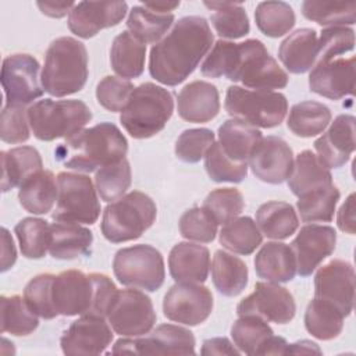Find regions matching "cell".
Returning <instances> with one entry per match:
<instances>
[{
	"label": "cell",
	"instance_id": "6da1fadb",
	"mask_svg": "<svg viewBox=\"0 0 356 356\" xmlns=\"http://www.w3.org/2000/svg\"><path fill=\"white\" fill-rule=\"evenodd\" d=\"M200 72L207 78L225 76L248 89L273 90L288 85V74L259 39L241 43L217 40L202 63Z\"/></svg>",
	"mask_w": 356,
	"mask_h": 356
},
{
	"label": "cell",
	"instance_id": "7a4b0ae2",
	"mask_svg": "<svg viewBox=\"0 0 356 356\" xmlns=\"http://www.w3.org/2000/svg\"><path fill=\"white\" fill-rule=\"evenodd\" d=\"M214 36L203 17L188 15L153 47L149 56L152 78L167 86L184 82L211 49Z\"/></svg>",
	"mask_w": 356,
	"mask_h": 356
},
{
	"label": "cell",
	"instance_id": "3957f363",
	"mask_svg": "<svg viewBox=\"0 0 356 356\" xmlns=\"http://www.w3.org/2000/svg\"><path fill=\"white\" fill-rule=\"evenodd\" d=\"M128 142L120 128L100 122L71 135L56 147L54 157L65 168L92 172L125 157Z\"/></svg>",
	"mask_w": 356,
	"mask_h": 356
},
{
	"label": "cell",
	"instance_id": "277c9868",
	"mask_svg": "<svg viewBox=\"0 0 356 356\" xmlns=\"http://www.w3.org/2000/svg\"><path fill=\"white\" fill-rule=\"evenodd\" d=\"M117 291L106 274L65 270L54 275L51 298L56 312L61 316L106 317Z\"/></svg>",
	"mask_w": 356,
	"mask_h": 356
},
{
	"label": "cell",
	"instance_id": "5b68a950",
	"mask_svg": "<svg viewBox=\"0 0 356 356\" xmlns=\"http://www.w3.org/2000/svg\"><path fill=\"white\" fill-rule=\"evenodd\" d=\"M88 75V51L82 42L61 36L50 43L40 74L46 93L54 97L74 95L85 86Z\"/></svg>",
	"mask_w": 356,
	"mask_h": 356
},
{
	"label": "cell",
	"instance_id": "8992f818",
	"mask_svg": "<svg viewBox=\"0 0 356 356\" xmlns=\"http://www.w3.org/2000/svg\"><path fill=\"white\" fill-rule=\"evenodd\" d=\"M172 111L171 92L153 82H145L134 89L120 121L132 138L147 139L164 129Z\"/></svg>",
	"mask_w": 356,
	"mask_h": 356
},
{
	"label": "cell",
	"instance_id": "52a82bcc",
	"mask_svg": "<svg viewBox=\"0 0 356 356\" xmlns=\"http://www.w3.org/2000/svg\"><path fill=\"white\" fill-rule=\"evenodd\" d=\"M157 217L156 203L143 192L132 191L106 206L102 234L113 243L135 241L147 231Z\"/></svg>",
	"mask_w": 356,
	"mask_h": 356
},
{
	"label": "cell",
	"instance_id": "ba28073f",
	"mask_svg": "<svg viewBox=\"0 0 356 356\" xmlns=\"http://www.w3.org/2000/svg\"><path fill=\"white\" fill-rule=\"evenodd\" d=\"M92 120L90 108L82 100H38L28 108L33 136L43 142L70 138Z\"/></svg>",
	"mask_w": 356,
	"mask_h": 356
},
{
	"label": "cell",
	"instance_id": "9c48e42d",
	"mask_svg": "<svg viewBox=\"0 0 356 356\" xmlns=\"http://www.w3.org/2000/svg\"><path fill=\"white\" fill-rule=\"evenodd\" d=\"M224 107L232 118L253 127L274 128L284 121L288 111V100L280 92L232 85L227 89Z\"/></svg>",
	"mask_w": 356,
	"mask_h": 356
},
{
	"label": "cell",
	"instance_id": "30bf717a",
	"mask_svg": "<svg viewBox=\"0 0 356 356\" xmlns=\"http://www.w3.org/2000/svg\"><path fill=\"white\" fill-rule=\"evenodd\" d=\"M113 271L120 284L154 292L165 278L164 259L152 245H134L117 250L113 259Z\"/></svg>",
	"mask_w": 356,
	"mask_h": 356
},
{
	"label": "cell",
	"instance_id": "8fae6325",
	"mask_svg": "<svg viewBox=\"0 0 356 356\" xmlns=\"http://www.w3.org/2000/svg\"><path fill=\"white\" fill-rule=\"evenodd\" d=\"M57 206L54 221L95 224L100 216V202L92 179L83 174L60 172L57 175Z\"/></svg>",
	"mask_w": 356,
	"mask_h": 356
},
{
	"label": "cell",
	"instance_id": "7c38bea8",
	"mask_svg": "<svg viewBox=\"0 0 356 356\" xmlns=\"http://www.w3.org/2000/svg\"><path fill=\"white\" fill-rule=\"evenodd\" d=\"M106 318L115 334L135 338L149 334L157 316L152 299L132 288L117 291Z\"/></svg>",
	"mask_w": 356,
	"mask_h": 356
},
{
	"label": "cell",
	"instance_id": "4fadbf2b",
	"mask_svg": "<svg viewBox=\"0 0 356 356\" xmlns=\"http://www.w3.org/2000/svg\"><path fill=\"white\" fill-rule=\"evenodd\" d=\"M39 63L26 53H15L3 60L0 81L6 106H26L43 95L39 82Z\"/></svg>",
	"mask_w": 356,
	"mask_h": 356
},
{
	"label": "cell",
	"instance_id": "5bb4252c",
	"mask_svg": "<svg viewBox=\"0 0 356 356\" xmlns=\"http://www.w3.org/2000/svg\"><path fill=\"white\" fill-rule=\"evenodd\" d=\"M193 332L174 324H160L149 335L131 339L128 337L118 339L113 353L136 355H195Z\"/></svg>",
	"mask_w": 356,
	"mask_h": 356
},
{
	"label": "cell",
	"instance_id": "9a60e30c",
	"mask_svg": "<svg viewBox=\"0 0 356 356\" xmlns=\"http://www.w3.org/2000/svg\"><path fill=\"white\" fill-rule=\"evenodd\" d=\"M213 310V295L200 284L177 282L163 300L164 316L184 325H199L209 318Z\"/></svg>",
	"mask_w": 356,
	"mask_h": 356
},
{
	"label": "cell",
	"instance_id": "2e32d148",
	"mask_svg": "<svg viewBox=\"0 0 356 356\" xmlns=\"http://www.w3.org/2000/svg\"><path fill=\"white\" fill-rule=\"evenodd\" d=\"M238 316L253 314L275 324L289 323L296 313L292 293L278 282L259 281L254 291L236 306Z\"/></svg>",
	"mask_w": 356,
	"mask_h": 356
},
{
	"label": "cell",
	"instance_id": "e0dca14e",
	"mask_svg": "<svg viewBox=\"0 0 356 356\" xmlns=\"http://www.w3.org/2000/svg\"><path fill=\"white\" fill-rule=\"evenodd\" d=\"M314 296L337 306L345 317L353 310L355 270L349 261L334 259L314 275Z\"/></svg>",
	"mask_w": 356,
	"mask_h": 356
},
{
	"label": "cell",
	"instance_id": "ac0fdd59",
	"mask_svg": "<svg viewBox=\"0 0 356 356\" xmlns=\"http://www.w3.org/2000/svg\"><path fill=\"white\" fill-rule=\"evenodd\" d=\"M337 232L330 225L307 224L300 228L291 243L296 261V273L309 277L335 250Z\"/></svg>",
	"mask_w": 356,
	"mask_h": 356
},
{
	"label": "cell",
	"instance_id": "d6986e66",
	"mask_svg": "<svg viewBox=\"0 0 356 356\" xmlns=\"http://www.w3.org/2000/svg\"><path fill=\"white\" fill-rule=\"evenodd\" d=\"M127 11L125 1H79L68 14V28L78 38L89 39L102 29L118 25Z\"/></svg>",
	"mask_w": 356,
	"mask_h": 356
},
{
	"label": "cell",
	"instance_id": "ffe728a7",
	"mask_svg": "<svg viewBox=\"0 0 356 356\" xmlns=\"http://www.w3.org/2000/svg\"><path fill=\"white\" fill-rule=\"evenodd\" d=\"M113 342V331L104 317L82 316L71 323L60 339L65 355H100Z\"/></svg>",
	"mask_w": 356,
	"mask_h": 356
},
{
	"label": "cell",
	"instance_id": "44dd1931",
	"mask_svg": "<svg viewBox=\"0 0 356 356\" xmlns=\"http://www.w3.org/2000/svg\"><path fill=\"white\" fill-rule=\"evenodd\" d=\"M291 146L278 136H266L253 150L249 167L256 178L267 184H282L288 179L293 167Z\"/></svg>",
	"mask_w": 356,
	"mask_h": 356
},
{
	"label": "cell",
	"instance_id": "7402d4cb",
	"mask_svg": "<svg viewBox=\"0 0 356 356\" xmlns=\"http://www.w3.org/2000/svg\"><path fill=\"white\" fill-rule=\"evenodd\" d=\"M355 61V57H349L316 64L309 75L310 90L331 100L353 95Z\"/></svg>",
	"mask_w": 356,
	"mask_h": 356
},
{
	"label": "cell",
	"instance_id": "603a6c76",
	"mask_svg": "<svg viewBox=\"0 0 356 356\" xmlns=\"http://www.w3.org/2000/svg\"><path fill=\"white\" fill-rule=\"evenodd\" d=\"M355 117L350 114L338 115L314 142L317 157L327 168L345 165L355 152Z\"/></svg>",
	"mask_w": 356,
	"mask_h": 356
},
{
	"label": "cell",
	"instance_id": "cb8c5ba5",
	"mask_svg": "<svg viewBox=\"0 0 356 356\" xmlns=\"http://www.w3.org/2000/svg\"><path fill=\"white\" fill-rule=\"evenodd\" d=\"M178 115L195 124L211 121L220 111V95L216 85L193 81L185 85L177 99Z\"/></svg>",
	"mask_w": 356,
	"mask_h": 356
},
{
	"label": "cell",
	"instance_id": "d4e9b609",
	"mask_svg": "<svg viewBox=\"0 0 356 356\" xmlns=\"http://www.w3.org/2000/svg\"><path fill=\"white\" fill-rule=\"evenodd\" d=\"M168 270L175 282L202 284L209 277L210 252L203 245L179 242L170 250Z\"/></svg>",
	"mask_w": 356,
	"mask_h": 356
},
{
	"label": "cell",
	"instance_id": "484cf974",
	"mask_svg": "<svg viewBox=\"0 0 356 356\" xmlns=\"http://www.w3.org/2000/svg\"><path fill=\"white\" fill-rule=\"evenodd\" d=\"M317 32L300 28L286 36L278 49V58L291 74H305L316 64Z\"/></svg>",
	"mask_w": 356,
	"mask_h": 356
},
{
	"label": "cell",
	"instance_id": "4316f807",
	"mask_svg": "<svg viewBox=\"0 0 356 356\" xmlns=\"http://www.w3.org/2000/svg\"><path fill=\"white\" fill-rule=\"evenodd\" d=\"M259 278L271 282H289L296 274V261L291 246L282 242H267L254 256Z\"/></svg>",
	"mask_w": 356,
	"mask_h": 356
},
{
	"label": "cell",
	"instance_id": "83f0119b",
	"mask_svg": "<svg viewBox=\"0 0 356 356\" xmlns=\"http://www.w3.org/2000/svg\"><path fill=\"white\" fill-rule=\"evenodd\" d=\"M51 239L49 253L54 259L72 260L90 253L93 234L78 222L56 221L50 225Z\"/></svg>",
	"mask_w": 356,
	"mask_h": 356
},
{
	"label": "cell",
	"instance_id": "f1b7e54d",
	"mask_svg": "<svg viewBox=\"0 0 356 356\" xmlns=\"http://www.w3.org/2000/svg\"><path fill=\"white\" fill-rule=\"evenodd\" d=\"M263 139L261 132L241 120L231 118L218 128V143L224 153L236 163H249L256 146Z\"/></svg>",
	"mask_w": 356,
	"mask_h": 356
},
{
	"label": "cell",
	"instance_id": "f546056e",
	"mask_svg": "<svg viewBox=\"0 0 356 356\" xmlns=\"http://www.w3.org/2000/svg\"><path fill=\"white\" fill-rule=\"evenodd\" d=\"M286 181L291 192L299 197L312 191L332 185V175L317 154L312 150H303L293 160V167Z\"/></svg>",
	"mask_w": 356,
	"mask_h": 356
},
{
	"label": "cell",
	"instance_id": "4dcf8cb0",
	"mask_svg": "<svg viewBox=\"0 0 356 356\" xmlns=\"http://www.w3.org/2000/svg\"><path fill=\"white\" fill-rule=\"evenodd\" d=\"M58 195L57 179L49 170H40L26 178L18 191L19 204L32 214L49 213Z\"/></svg>",
	"mask_w": 356,
	"mask_h": 356
},
{
	"label": "cell",
	"instance_id": "1f68e13d",
	"mask_svg": "<svg viewBox=\"0 0 356 356\" xmlns=\"http://www.w3.org/2000/svg\"><path fill=\"white\" fill-rule=\"evenodd\" d=\"M210 268L213 284L224 296H238L248 285V266L242 259L234 256V253L216 250Z\"/></svg>",
	"mask_w": 356,
	"mask_h": 356
},
{
	"label": "cell",
	"instance_id": "d6a6232c",
	"mask_svg": "<svg viewBox=\"0 0 356 356\" xmlns=\"http://www.w3.org/2000/svg\"><path fill=\"white\" fill-rule=\"evenodd\" d=\"M146 44L139 42L129 31L118 33L110 49V64L117 75L132 79L142 75L145 70Z\"/></svg>",
	"mask_w": 356,
	"mask_h": 356
},
{
	"label": "cell",
	"instance_id": "836d02e7",
	"mask_svg": "<svg viewBox=\"0 0 356 356\" xmlns=\"http://www.w3.org/2000/svg\"><path fill=\"white\" fill-rule=\"evenodd\" d=\"M43 167L40 153L32 146H18L1 152V191L7 192L40 171Z\"/></svg>",
	"mask_w": 356,
	"mask_h": 356
},
{
	"label": "cell",
	"instance_id": "e575fe53",
	"mask_svg": "<svg viewBox=\"0 0 356 356\" xmlns=\"http://www.w3.org/2000/svg\"><path fill=\"white\" fill-rule=\"evenodd\" d=\"M256 224L260 232L267 238L281 241L296 232L299 218L292 204L280 200H270L257 209Z\"/></svg>",
	"mask_w": 356,
	"mask_h": 356
},
{
	"label": "cell",
	"instance_id": "d590c367",
	"mask_svg": "<svg viewBox=\"0 0 356 356\" xmlns=\"http://www.w3.org/2000/svg\"><path fill=\"white\" fill-rule=\"evenodd\" d=\"M343 318L345 316L337 306L314 296L305 312V327L312 337L330 341L341 334Z\"/></svg>",
	"mask_w": 356,
	"mask_h": 356
},
{
	"label": "cell",
	"instance_id": "8d00e7d4",
	"mask_svg": "<svg viewBox=\"0 0 356 356\" xmlns=\"http://www.w3.org/2000/svg\"><path fill=\"white\" fill-rule=\"evenodd\" d=\"M331 110L318 102L305 100L292 106L286 118L288 129L299 138H312L321 134L331 122Z\"/></svg>",
	"mask_w": 356,
	"mask_h": 356
},
{
	"label": "cell",
	"instance_id": "74e56055",
	"mask_svg": "<svg viewBox=\"0 0 356 356\" xmlns=\"http://www.w3.org/2000/svg\"><path fill=\"white\" fill-rule=\"evenodd\" d=\"M263 241V235L250 217H236L222 225L220 231V243L227 250L248 256L252 254Z\"/></svg>",
	"mask_w": 356,
	"mask_h": 356
},
{
	"label": "cell",
	"instance_id": "f35d334b",
	"mask_svg": "<svg viewBox=\"0 0 356 356\" xmlns=\"http://www.w3.org/2000/svg\"><path fill=\"white\" fill-rule=\"evenodd\" d=\"M204 6L213 11L210 21L218 36L225 39H239L249 33L250 24L242 4L204 1Z\"/></svg>",
	"mask_w": 356,
	"mask_h": 356
},
{
	"label": "cell",
	"instance_id": "ab89813d",
	"mask_svg": "<svg viewBox=\"0 0 356 356\" xmlns=\"http://www.w3.org/2000/svg\"><path fill=\"white\" fill-rule=\"evenodd\" d=\"M174 22V14H160L147 10L143 6H135L129 11L127 26L132 36H135L143 44L157 43L164 33L171 28Z\"/></svg>",
	"mask_w": 356,
	"mask_h": 356
},
{
	"label": "cell",
	"instance_id": "60d3db41",
	"mask_svg": "<svg viewBox=\"0 0 356 356\" xmlns=\"http://www.w3.org/2000/svg\"><path fill=\"white\" fill-rule=\"evenodd\" d=\"M339 189L332 184L299 196L298 213L303 222H330L339 200Z\"/></svg>",
	"mask_w": 356,
	"mask_h": 356
},
{
	"label": "cell",
	"instance_id": "b9f144b4",
	"mask_svg": "<svg viewBox=\"0 0 356 356\" xmlns=\"http://www.w3.org/2000/svg\"><path fill=\"white\" fill-rule=\"evenodd\" d=\"M1 332L15 337L32 334L38 325V314L29 307L26 300L18 295L1 296Z\"/></svg>",
	"mask_w": 356,
	"mask_h": 356
},
{
	"label": "cell",
	"instance_id": "7bdbcfd3",
	"mask_svg": "<svg viewBox=\"0 0 356 356\" xmlns=\"http://www.w3.org/2000/svg\"><path fill=\"white\" fill-rule=\"evenodd\" d=\"M302 14L309 21L327 28L353 25L356 22V3L306 0L302 3Z\"/></svg>",
	"mask_w": 356,
	"mask_h": 356
},
{
	"label": "cell",
	"instance_id": "ee69618b",
	"mask_svg": "<svg viewBox=\"0 0 356 356\" xmlns=\"http://www.w3.org/2000/svg\"><path fill=\"white\" fill-rule=\"evenodd\" d=\"M14 232L22 256L26 259H42L46 256L51 239L50 225L46 220L25 217L17 222Z\"/></svg>",
	"mask_w": 356,
	"mask_h": 356
},
{
	"label": "cell",
	"instance_id": "f6af8a7d",
	"mask_svg": "<svg viewBox=\"0 0 356 356\" xmlns=\"http://www.w3.org/2000/svg\"><path fill=\"white\" fill-rule=\"evenodd\" d=\"M256 25L268 38H280L295 25L293 8L285 1H261L254 10Z\"/></svg>",
	"mask_w": 356,
	"mask_h": 356
},
{
	"label": "cell",
	"instance_id": "bcb514c9",
	"mask_svg": "<svg viewBox=\"0 0 356 356\" xmlns=\"http://www.w3.org/2000/svg\"><path fill=\"white\" fill-rule=\"evenodd\" d=\"M132 182L129 161L124 157L96 171L95 186L104 202H114L124 196Z\"/></svg>",
	"mask_w": 356,
	"mask_h": 356
},
{
	"label": "cell",
	"instance_id": "7dc6e473",
	"mask_svg": "<svg viewBox=\"0 0 356 356\" xmlns=\"http://www.w3.org/2000/svg\"><path fill=\"white\" fill-rule=\"evenodd\" d=\"M273 334L274 331L267 321L253 314L239 316V318L231 327V338L234 345L241 353L246 355H256L261 343Z\"/></svg>",
	"mask_w": 356,
	"mask_h": 356
},
{
	"label": "cell",
	"instance_id": "c3c4849f",
	"mask_svg": "<svg viewBox=\"0 0 356 356\" xmlns=\"http://www.w3.org/2000/svg\"><path fill=\"white\" fill-rule=\"evenodd\" d=\"M204 168L214 182L239 184L248 175V163L231 160L218 142H214L206 152Z\"/></svg>",
	"mask_w": 356,
	"mask_h": 356
},
{
	"label": "cell",
	"instance_id": "681fc988",
	"mask_svg": "<svg viewBox=\"0 0 356 356\" xmlns=\"http://www.w3.org/2000/svg\"><path fill=\"white\" fill-rule=\"evenodd\" d=\"M203 207L217 224H227L242 213L245 200L242 193L235 188H217L206 196Z\"/></svg>",
	"mask_w": 356,
	"mask_h": 356
},
{
	"label": "cell",
	"instance_id": "f907efd6",
	"mask_svg": "<svg viewBox=\"0 0 356 356\" xmlns=\"http://www.w3.org/2000/svg\"><path fill=\"white\" fill-rule=\"evenodd\" d=\"M355 47V31L348 26L324 28L317 38L316 64L327 63L335 57L352 51ZM314 64V65H316Z\"/></svg>",
	"mask_w": 356,
	"mask_h": 356
},
{
	"label": "cell",
	"instance_id": "816d5d0a",
	"mask_svg": "<svg viewBox=\"0 0 356 356\" xmlns=\"http://www.w3.org/2000/svg\"><path fill=\"white\" fill-rule=\"evenodd\" d=\"M217 222L211 214L202 207L188 209L179 218V234L188 239L200 243H209L214 241L217 235Z\"/></svg>",
	"mask_w": 356,
	"mask_h": 356
},
{
	"label": "cell",
	"instance_id": "f5cc1de1",
	"mask_svg": "<svg viewBox=\"0 0 356 356\" xmlns=\"http://www.w3.org/2000/svg\"><path fill=\"white\" fill-rule=\"evenodd\" d=\"M53 280V274H39L33 277L24 289V299L29 307L44 320H51L58 316L51 298Z\"/></svg>",
	"mask_w": 356,
	"mask_h": 356
},
{
	"label": "cell",
	"instance_id": "db71d44e",
	"mask_svg": "<svg viewBox=\"0 0 356 356\" xmlns=\"http://www.w3.org/2000/svg\"><path fill=\"white\" fill-rule=\"evenodd\" d=\"M214 143V132L209 128L185 129L175 142V156L184 163H197Z\"/></svg>",
	"mask_w": 356,
	"mask_h": 356
},
{
	"label": "cell",
	"instance_id": "11a10c76",
	"mask_svg": "<svg viewBox=\"0 0 356 356\" xmlns=\"http://www.w3.org/2000/svg\"><path fill=\"white\" fill-rule=\"evenodd\" d=\"M134 89L129 79L107 75L96 86V99L102 107L111 113L122 111Z\"/></svg>",
	"mask_w": 356,
	"mask_h": 356
},
{
	"label": "cell",
	"instance_id": "9f6ffc18",
	"mask_svg": "<svg viewBox=\"0 0 356 356\" xmlns=\"http://www.w3.org/2000/svg\"><path fill=\"white\" fill-rule=\"evenodd\" d=\"M28 110L22 106H4L1 110L0 138L6 143H24L29 139Z\"/></svg>",
	"mask_w": 356,
	"mask_h": 356
},
{
	"label": "cell",
	"instance_id": "6f0895ef",
	"mask_svg": "<svg viewBox=\"0 0 356 356\" xmlns=\"http://www.w3.org/2000/svg\"><path fill=\"white\" fill-rule=\"evenodd\" d=\"M202 355H241L239 349L225 337L206 339L200 349Z\"/></svg>",
	"mask_w": 356,
	"mask_h": 356
},
{
	"label": "cell",
	"instance_id": "680465c9",
	"mask_svg": "<svg viewBox=\"0 0 356 356\" xmlns=\"http://www.w3.org/2000/svg\"><path fill=\"white\" fill-rule=\"evenodd\" d=\"M337 224L342 232L350 235L355 234V193H350L345 203L339 207Z\"/></svg>",
	"mask_w": 356,
	"mask_h": 356
},
{
	"label": "cell",
	"instance_id": "91938a15",
	"mask_svg": "<svg viewBox=\"0 0 356 356\" xmlns=\"http://www.w3.org/2000/svg\"><path fill=\"white\" fill-rule=\"evenodd\" d=\"M17 260V250L11 234L7 228H1V273L10 270Z\"/></svg>",
	"mask_w": 356,
	"mask_h": 356
},
{
	"label": "cell",
	"instance_id": "94428289",
	"mask_svg": "<svg viewBox=\"0 0 356 356\" xmlns=\"http://www.w3.org/2000/svg\"><path fill=\"white\" fill-rule=\"evenodd\" d=\"M286 346H288V342L285 341V338L275 337L273 334L261 343L256 355H285Z\"/></svg>",
	"mask_w": 356,
	"mask_h": 356
},
{
	"label": "cell",
	"instance_id": "6125c7cd",
	"mask_svg": "<svg viewBox=\"0 0 356 356\" xmlns=\"http://www.w3.org/2000/svg\"><path fill=\"white\" fill-rule=\"evenodd\" d=\"M36 4L44 15H49L51 18H61L67 13L70 14L72 7L75 6V3H63V4H60V3H47V1L46 3L38 1Z\"/></svg>",
	"mask_w": 356,
	"mask_h": 356
},
{
	"label": "cell",
	"instance_id": "be15d7a7",
	"mask_svg": "<svg viewBox=\"0 0 356 356\" xmlns=\"http://www.w3.org/2000/svg\"><path fill=\"white\" fill-rule=\"evenodd\" d=\"M288 353L289 355H299V353L321 355V349L318 348L317 343H314L312 341H307V339H302V341H298V342H293V343H288L285 355H288Z\"/></svg>",
	"mask_w": 356,
	"mask_h": 356
},
{
	"label": "cell",
	"instance_id": "e7e4bbea",
	"mask_svg": "<svg viewBox=\"0 0 356 356\" xmlns=\"http://www.w3.org/2000/svg\"><path fill=\"white\" fill-rule=\"evenodd\" d=\"M143 7H146L150 11L154 13H160V14H170V11H174L178 6L179 1H174V3H165V1H156V3H143Z\"/></svg>",
	"mask_w": 356,
	"mask_h": 356
}]
</instances>
